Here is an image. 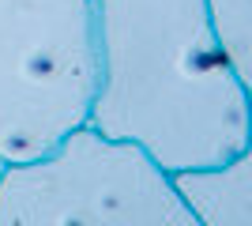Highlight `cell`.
Returning a JSON list of instances; mask_svg holds the SVG:
<instances>
[{
	"label": "cell",
	"instance_id": "obj_1",
	"mask_svg": "<svg viewBox=\"0 0 252 226\" xmlns=\"http://www.w3.org/2000/svg\"><path fill=\"white\" fill-rule=\"evenodd\" d=\"M98 87L87 121L136 140L169 173L230 162L249 140L252 91L207 0H94Z\"/></svg>",
	"mask_w": 252,
	"mask_h": 226
},
{
	"label": "cell",
	"instance_id": "obj_2",
	"mask_svg": "<svg viewBox=\"0 0 252 226\" xmlns=\"http://www.w3.org/2000/svg\"><path fill=\"white\" fill-rule=\"evenodd\" d=\"M0 226H200L173 173L136 140L75 125L57 147L0 170Z\"/></svg>",
	"mask_w": 252,
	"mask_h": 226
},
{
	"label": "cell",
	"instance_id": "obj_3",
	"mask_svg": "<svg viewBox=\"0 0 252 226\" xmlns=\"http://www.w3.org/2000/svg\"><path fill=\"white\" fill-rule=\"evenodd\" d=\"M98 87L94 0H0V162H31L83 125Z\"/></svg>",
	"mask_w": 252,
	"mask_h": 226
},
{
	"label": "cell",
	"instance_id": "obj_4",
	"mask_svg": "<svg viewBox=\"0 0 252 226\" xmlns=\"http://www.w3.org/2000/svg\"><path fill=\"white\" fill-rule=\"evenodd\" d=\"M173 181L200 226H252V102L245 147L222 166L173 173Z\"/></svg>",
	"mask_w": 252,
	"mask_h": 226
},
{
	"label": "cell",
	"instance_id": "obj_5",
	"mask_svg": "<svg viewBox=\"0 0 252 226\" xmlns=\"http://www.w3.org/2000/svg\"><path fill=\"white\" fill-rule=\"evenodd\" d=\"M207 11L226 57L252 91V0H207Z\"/></svg>",
	"mask_w": 252,
	"mask_h": 226
},
{
	"label": "cell",
	"instance_id": "obj_6",
	"mask_svg": "<svg viewBox=\"0 0 252 226\" xmlns=\"http://www.w3.org/2000/svg\"><path fill=\"white\" fill-rule=\"evenodd\" d=\"M0 170H4V162H0Z\"/></svg>",
	"mask_w": 252,
	"mask_h": 226
}]
</instances>
